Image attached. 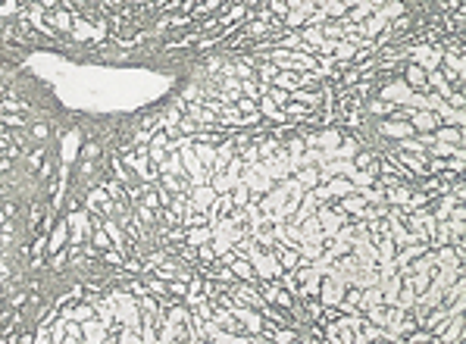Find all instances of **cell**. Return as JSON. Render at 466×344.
I'll return each mask as SVG.
<instances>
[{"label":"cell","instance_id":"obj_1","mask_svg":"<svg viewBox=\"0 0 466 344\" xmlns=\"http://www.w3.org/2000/svg\"><path fill=\"white\" fill-rule=\"evenodd\" d=\"M232 298H238L244 307H251V310H263L266 307V301L260 298V291L257 288H251V285H232Z\"/></svg>","mask_w":466,"mask_h":344},{"label":"cell","instance_id":"obj_2","mask_svg":"<svg viewBox=\"0 0 466 344\" xmlns=\"http://www.w3.org/2000/svg\"><path fill=\"white\" fill-rule=\"evenodd\" d=\"M441 47H429V44H423V47H416V54H413V60H416V66H423L426 72H432V69H438L441 66Z\"/></svg>","mask_w":466,"mask_h":344},{"label":"cell","instance_id":"obj_3","mask_svg":"<svg viewBox=\"0 0 466 344\" xmlns=\"http://www.w3.org/2000/svg\"><path fill=\"white\" fill-rule=\"evenodd\" d=\"M188 204H191V210H201V213H207V207L216 201V191L210 188V185H198V188H188Z\"/></svg>","mask_w":466,"mask_h":344},{"label":"cell","instance_id":"obj_4","mask_svg":"<svg viewBox=\"0 0 466 344\" xmlns=\"http://www.w3.org/2000/svg\"><path fill=\"white\" fill-rule=\"evenodd\" d=\"M410 126L416 132H435L441 122H438V116L432 110H410Z\"/></svg>","mask_w":466,"mask_h":344},{"label":"cell","instance_id":"obj_5","mask_svg":"<svg viewBox=\"0 0 466 344\" xmlns=\"http://www.w3.org/2000/svg\"><path fill=\"white\" fill-rule=\"evenodd\" d=\"M185 116H188L191 122H198V126H210V129H219V119H216V113H210L204 104H191V107H185Z\"/></svg>","mask_w":466,"mask_h":344},{"label":"cell","instance_id":"obj_6","mask_svg":"<svg viewBox=\"0 0 466 344\" xmlns=\"http://www.w3.org/2000/svg\"><path fill=\"white\" fill-rule=\"evenodd\" d=\"M382 135H388V138H401V141H404V138H413V135H416V129L410 126L407 119H401V122H391V119H388V122H382Z\"/></svg>","mask_w":466,"mask_h":344},{"label":"cell","instance_id":"obj_7","mask_svg":"<svg viewBox=\"0 0 466 344\" xmlns=\"http://www.w3.org/2000/svg\"><path fill=\"white\" fill-rule=\"evenodd\" d=\"M273 254H276V260L282 263V269H298V266H301L298 248H282V244H273Z\"/></svg>","mask_w":466,"mask_h":344},{"label":"cell","instance_id":"obj_8","mask_svg":"<svg viewBox=\"0 0 466 344\" xmlns=\"http://www.w3.org/2000/svg\"><path fill=\"white\" fill-rule=\"evenodd\" d=\"M404 82H407V88H416V91H426L429 85H426V69L423 66H407V76H404Z\"/></svg>","mask_w":466,"mask_h":344},{"label":"cell","instance_id":"obj_9","mask_svg":"<svg viewBox=\"0 0 466 344\" xmlns=\"http://www.w3.org/2000/svg\"><path fill=\"white\" fill-rule=\"evenodd\" d=\"M294 179H298L304 188H313L316 182H320V166H301V169H294Z\"/></svg>","mask_w":466,"mask_h":344},{"label":"cell","instance_id":"obj_10","mask_svg":"<svg viewBox=\"0 0 466 344\" xmlns=\"http://www.w3.org/2000/svg\"><path fill=\"white\" fill-rule=\"evenodd\" d=\"M329 191H332V194H338V198H345V194H354V191H357V185H354L351 179L332 176V179H329Z\"/></svg>","mask_w":466,"mask_h":344},{"label":"cell","instance_id":"obj_11","mask_svg":"<svg viewBox=\"0 0 466 344\" xmlns=\"http://www.w3.org/2000/svg\"><path fill=\"white\" fill-rule=\"evenodd\" d=\"M320 32H323L326 41H341L345 38V19L341 22H326V26H320Z\"/></svg>","mask_w":466,"mask_h":344},{"label":"cell","instance_id":"obj_12","mask_svg":"<svg viewBox=\"0 0 466 344\" xmlns=\"http://www.w3.org/2000/svg\"><path fill=\"white\" fill-rule=\"evenodd\" d=\"M185 235H188L191 244H207V241L213 238V229H210V226H191Z\"/></svg>","mask_w":466,"mask_h":344},{"label":"cell","instance_id":"obj_13","mask_svg":"<svg viewBox=\"0 0 466 344\" xmlns=\"http://www.w3.org/2000/svg\"><path fill=\"white\" fill-rule=\"evenodd\" d=\"M435 138L438 141H448V144H463V135L457 126H445V129H435Z\"/></svg>","mask_w":466,"mask_h":344},{"label":"cell","instance_id":"obj_14","mask_svg":"<svg viewBox=\"0 0 466 344\" xmlns=\"http://www.w3.org/2000/svg\"><path fill=\"white\" fill-rule=\"evenodd\" d=\"M279 285H282L285 291H291V294H301V285H298V279L291 276V269H288V273L282 269V276H279Z\"/></svg>","mask_w":466,"mask_h":344},{"label":"cell","instance_id":"obj_15","mask_svg":"<svg viewBox=\"0 0 466 344\" xmlns=\"http://www.w3.org/2000/svg\"><path fill=\"white\" fill-rule=\"evenodd\" d=\"M363 104H360V94H345V101H341V113H357Z\"/></svg>","mask_w":466,"mask_h":344},{"label":"cell","instance_id":"obj_16","mask_svg":"<svg viewBox=\"0 0 466 344\" xmlns=\"http://www.w3.org/2000/svg\"><path fill=\"white\" fill-rule=\"evenodd\" d=\"M282 147L288 151V157H301V154L307 151V144H304L301 138H291V141H288V144H282Z\"/></svg>","mask_w":466,"mask_h":344},{"label":"cell","instance_id":"obj_17","mask_svg":"<svg viewBox=\"0 0 466 344\" xmlns=\"http://www.w3.org/2000/svg\"><path fill=\"white\" fill-rule=\"evenodd\" d=\"M241 160H244V163H257V160H260V151H257V144H248V147H241Z\"/></svg>","mask_w":466,"mask_h":344},{"label":"cell","instance_id":"obj_18","mask_svg":"<svg viewBox=\"0 0 466 344\" xmlns=\"http://www.w3.org/2000/svg\"><path fill=\"white\" fill-rule=\"evenodd\" d=\"M94 307H79V310H66V319H91Z\"/></svg>","mask_w":466,"mask_h":344},{"label":"cell","instance_id":"obj_19","mask_svg":"<svg viewBox=\"0 0 466 344\" xmlns=\"http://www.w3.org/2000/svg\"><path fill=\"white\" fill-rule=\"evenodd\" d=\"M276 304H279V307H285V310H291V307H294V294H288V291H282V288H279V291H276Z\"/></svg>","mask_w":466,"mask_h":344},{"label":"cell","instance_id":"obj_20","mask_svg":"<svg viewBox=\"0 0 466 344\" xmlns=\"http://www.w3.org/2000/svg\"><path fill=\"white\" fill-rule=\"evenodd\" d=\"M138 219H141V223H147V226H154V223H157V213H154L151 207L141 204V207H138Z\"/></svg>","mask_w":466,"mask_h":344},{"label":"cell","instance_id":"obj_21","mask_svg":"<svg viewBox=\"0 0 466 344\" xmlns=\"http://www.w3.org/2000/svg\"><path fill=\"white\" fill-rule=\"evenodd\" d=\"M113 172H116V179H119V182H132V176L126 172V163L116 160V157H113Z\"/></svg>","mask_w":466,"mask_h":344},{"label":"cell","instance_id":"obj_22","mask_svg":"<svg viewBox=\"0 0 466 344\" xmlns=\"http://www.w3.org/2000/svg\"><path fill=\"white\" fill-rule=\"evenodd\" d=\"M51 22H54V26H60V29H66V32H69V26H72V16H69V13H54V16H51Z\"/></svg>","mask_w":466,"mask_h":344},{"label":"cell","instance_id":"obj_23","mask_svg":"<svg viewBox=\"0 0 466 344\" xmlns=\"http://www.w3.org/2000/svg\"><path fill=\"white\" fill-rule=\"evenodd\" d=\"M269 13H276L279 19H285L288 16V4L285 0H273V4H269Z\"/></svg>","mask_w":466,"mask_h":344},{"label":"cell","instance_id":"obj_24","mask_svg":"<svg viewBox=\"0 0 466 344\" xmlns=\"http://www.w3.org/2000/svg\"><path fill=\"white\" fill-rule=\"evenodd\" d=\"M370 110L373 113H395V104L391 101H376V104H370Z\"/></svg>","mask_w":466,"mask_h":344},{"label":"cell","instance_id":"obj_25","mask_svg":"<svg viewBox=\"0 0 466 344\" xmlns=\"http://www.w3.org/2000/svg\"><path fill=\"white\" fill-rule=\"evenodd\" d=\"M82 154H85V160H94L97 154H101V147H97V144H85V151H82Z\"/></svg>","mask_w":466,"mask_h":344},{"label":"cell","instance_id":"obj_26","mask_svg":"<svg viewBox=\"0 0 466 344\" xmlns=\"http://www.w3.org/2000/svg\"><path fill=\"white\" fill-rule=\"evenodd\" d=\"M107 238H110L107 232H97V238H94V244H97V248H107V244H110Z\"/></svg>","mask_w":466,"mask_h":344},{"label":"cell","instance_id":"obj_27","mask_svg":"<svg viewBox=\"0 0 466 344\" xmlns=\"http://www.w3.org/2000/svg\"><path fill=\"white\" fill-rule=\"evenodd\" d=\"M19 7H16V0H10V4H4V7H0V13H4V16H10V13H16Z\"/></svg>","mask_w":466,"mask_h":344},{"label":"cell","instance_id":"obj_28","mask_svg":"<svg viewBox=\"0 0 466 344\" xmlns=\"http://www.w3.org/2000/svg\"><path fill=\"white\" fill-rule=\"evenodd\" d=\"M404 29H407V16H401V19L395 22V32H404Z\"/></svg>","mask_w":466,"mask_h":344},{"label":"cell","instance_id":"obj_29","mask_svg":"<svg viewBox=\"0 0 466 344\" xmlns=\"http://www.w3.org/2000/svg\"><path fill=\"white\" fill-rule=\"evenodd\" d=\"M345 7H357V4H363V0H341Z\"/></svg>","mask_w":466,"mask_h":344},{"label":"cell","instance_id":"obj_30","mask_svg":"<svg viewBox=\"0 0 466 344\" xmlns=\"http://www.w3.org/2000/svg\"><path fill=\"white\" fill-rule=\"evenodd\" d=\"M135 4H151V0H135Z\"/></svg>","mask_w":466,"mask_h":344},{"label":"cell","instance_id":"obj_31","mask_svg":"<svg viewBox=\"0 0 466 344\" xmlns=\"http://www.w3.org/2000/svg\"><path fill=\"white\" fill-rule=\"evenodd\" d=\"M4 223H7V219H4V213H0V226H4Z\"/></svg>","mask_w":466,"mask_h":344},{"label":"cell","instance_id":"obj_32","mask_svg":"<svg viewBox=\"0 0 466 344\" xmlns=\"http://www.w3.org/2000/svg\"><path fill=\"white\" fill-rule=\"evenodd\" d=\"M0 241H4V238H0Z\"/></svg>","mask_w":466,"mask_h":344}]
</instances>
